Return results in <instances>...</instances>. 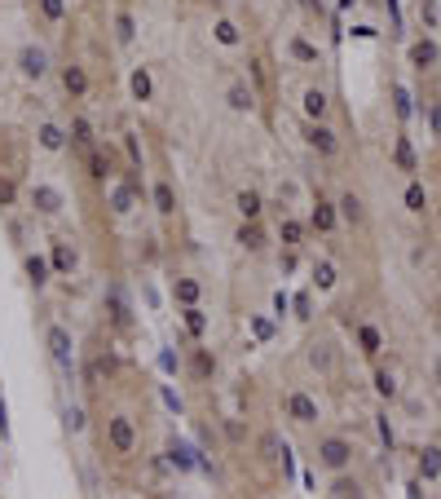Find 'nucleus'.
I'll use <instances>...</instances> for the list:
<instances>
[{
	"mask_svg": "<svg viewBox=\"0 0 441 499\" xmlns=\"http://www.w3.org/2000/svg\"><path fill=\"white\" fill-rule=\"evenodd\" d=\"M106 446L115 455H133V446H137V424H133V415H110L106 420Z\"/></svg>",
	"mask_w": 441,
	"mask_h": 499,
	"instance_id": "obj_1",
	"label": "nucleus"
},
{
	"mask_svg": "<svg viewBox=\"0 0 441 499\" xmlns=\"http://www.w3.org/2000/svg\"><path fill=\"white\" fill-rule=\"evenodd\" d=\"M318 464L331 469V473H345L353 464V442L349 438H322L318 442Z\"/></svg>",
	"mask_w": 441,
	"mask_h": 499,
	"instance_id": "obj_2",
	"label": "nucleus"
},
{
	"mask_svg": "<svg viewBox=\"0 0 441 499\" xmlns=\"http://www.w3.org/2000/svg\"><path fill=\"white\" fill-rule=\"evenodd\" d=\"M49 354H53L58 367L71 371V362H75V340H71L67 327H49Z\"/></svg>",
	"mask_w": 441,
	"mask_h": 499,
	"instance_id": "obj_3",
	"label": "nucleus"
},
{
	"mask_svg": "<svg viewBox=\"0 0 441 499\" xmlns=\"http://www.w3.org/2000/svg\"><path fill=\"white\" fill-rule=\"evenodd\" d=\"M305 142L314 146L318 155H335V151H340V137H335V133L326 128L322 120H309V124H305Z\"/></svg>",
	"mask_w": 441,
	"mask_h": 499,
	"instance_id": "obj_4",
	"label": "nucleus"
},
{
	"mask_svg": "<svg viewBox=\"0 0 441 499\" xmlns=\"http://www.w3.org/2000/svg\"><path fill=\"white\" fill-rule=\"evenodd\" d=\"M18 71H23L27 80H44L49 54H44V49H36V44H23V49H18Z\"/></svg>",
	"mask_w": 441,
	"mask_h": 499,
	"instance_id": "obj_5",
	"label": "nucleus"
},
{
	"mask_svg": "<svg viewBox=\"0 0 441 499\" xmlns=\"http://www.w3.org/2000/svg\"><path fill=\"white\" fill-rule=\"evenodd\" d=\"M309 226H314L318 230V235H331V230L340 226V208L331 204V199H314V212H309Z\"/></svg>",
	"mask_w": 441,
	"mask_h": 499,
	"instance_id": "obj_6",
	"label": "nucleus"
},
{
	"mask_svg": "<svg viewBox=\"0 0 441 499\" xmlns=\"http://www.w3.org/2000/svg\"><path fill=\"white\" fill-rule=\"evenodd\" d=\"M287 415H291V420H296V424H314L318 420V402H314V398H309V393H287Z\"/></svg>",
	"mask_w": 441,
	"mask_h": 499,
	"instance_id": "obj_7",
	"label": "nucleus"
},
{
	"mask_svg": "<svg viewBox=\"0 0 441 499\" xmlns=\"http://www.w3.org/2000/svg\"><path fill=\"white\" fill-rule=\"evenodd\" d=\"M225 102H230V111L248 115V111H256V89L248 85V80H234V85L225 89Z\"/></svg>",
	"mask_w": 441,
	"mask_h": 499,
	"instance_id": "obj_8",
	"label": "nucleus"
},
{
	"mask_svg": "<svg viewBox=\"0 0 441 499\" xmlns=\"http://www.w3.org/2000/svg\"><path fill=\"white\" fill-rule=\"evenodd\" d=\"M31 204H36V212H44V217H58V212L67 208V199H62V190H53V186H36L31 190Z\"/></svg>",
	"mask_w": 441,
	"mask_h": 499,
	"instance_id": "obj_9",
	"label": "nucleus"
},
{
	"mask_svg": "<svg viewBox=\"0 0 441 499\" xmlns=\"http://www.w3.org/2000/svg\"><path fill=\"white\" fill-rule=\"evenodd\" d=\"M234 208L243 221H260V212H265V199H260V190H238L234 195Z\"/></svg>",
	"mask_w": 441,
	"mask_h": 499,
	"instance_id": "obj_10",
	"label": "nucleus"
},
{
	"mask_svg": "<svg viewBox=\"0 0 441 499\" xmlns=\"http://www.w3.org/2000/svg\"><path fill=\"white\" fill-rule=\"evenodd\" d=\"M437 44L428 40V36H423V40H415L411 44V66H415V71H433V66H437Z\"/></svg>",
	"mask_w": 441,
	"mask_h": 499,
	"instance_id": "obj_11",
	"label": "nucleus"
},
{
	"mask_svg": "<svg viewBox=\"0 0 441 499\" xmlns=\"http://www.w3.org/2000/svg\"><path fill=\"white\" fill-rule=\"evenodd\" d=\"M190 376L199 380V385L212 380V376H217V354H212V349H194V354H190Z\"/></svg>",
	"mask_w": 441,
	"mask_h": 499,
	"instance_id": "obj_12",
	"label": "nucleus"
},
{
	"mask_svg": "<svg viewBox=\"0 0 441 499\" xmlns=\"http://www.w3.org/2000/svg\"><path fill=\"white\" fill-rule=\"evenodd\" d=\"M238 247H248V252H265V230H260V221H243L238 235H234Z\"/></svg>",
	"mask_w": 441,
	"mask_h": 499,
	"instance_id": "obj_13",
	"label": "nucleus"
},
{
	"mask_svg": "<svg viewBox=\"0 0 441 499\" xmlns=\"http://www.w3.org/2000/svg\"><path fill=\"white\" fill-rule=\"evenodd\" d=\"M335 208H340V221H349V226H362V217H366V212H362V199H357L353 190L340 195V199H335Z\"/></svg>",
	"mask_w": 441,
	"mask_h": 499,
	"instance_id": "obj_14",
	"label": "nucleus"
},
{
	"mask_svg": "<svg viewBox=\"0 0 441 499\" xmlns=\"http://www.w3.org/2000/svg\"><path fill=\"white\" fill-rule=\"evenodd\" d=\"M441 477V451L437 446H423L419 451V481H437Z\"/></svg>",
	"mask_w": 441,
	"mask_h": 499,
	"instance_id": "obj_15",
	"label": "nucleus"
},
{
	"mask_svg": "<svg viewBox=\"0 0 441 499\" xmlns=\"http://www.w3.org/2000/svg\"><path fill=\"white\" fill-rule=\"evenodd\" d=\"M326 111H331V97L322 89H305V120H322Z\"/></svg>",
	"mask_w": 441,
	"mask_h": 499,
	"instance_id": "obj_16",
	"label": "nucleus"
},
{
	"mask_svg": "<svg viewBox=\"0 0 441 499\" xmlns=\"http://www.w3.org/2000/svg\"><path fill=\"white\" fill-rule=\"evenodd\" d=\"M62 89H67L71 97H84V93H89V75H84V66H67V71H62Z\"/></svg>",
	"mask_w": 441,
	"mask_h": 499,
	"instance_id": "obj_17",
	"label": "nucleus"
},
{
	"mask_svg": "<svg viewBox=\"0 0 441 499\" xmlns=\"http://www.w3.org/2000/svg\"><path fill=\"white\" fill-rule=\"evenodd\" d=\"M357 345H362V354H366V358H375V354H380V349H384V336H380V327L362 323V327H357Z\"/></svg>",
	"mask_w": 441,
	"mask_h": 499,
	"instance_id": "obj_18",
	"label": "nucleus"
},
{
	"mask_svg": "<svg viewBox=\"0 0 441 499\" xmlns=\"http://www.w3.org/2000/svg\"><path fill=\"white\" fill-rule=\"evenodd\" d=\"M172 301L177 305H199V283L194 278H172Z\"/></svg>",
	"mask_w": 441,
	"mask_h": 499,
	"instance_id": "obj_19",
	"label": "nucleus"
},
{
	"mask_svg": "<svg viewBox=\"0 0 441 499\" xmlns=\"http://www.w3.org/2000/svg\"><path fill=\"white\" fill-rule=\"evenodd\" d=\"M75 265H79L75 247H71V243H53V270H58V274H75Z\"/></svg>",
	"mask_w": 441,
	"mask_h": 499,
	"instance_id": "obj_20",
	"label": "nucleus"
},
{
	"mask_svg": "<svg viewBox=\"0 0 441 499\" xmlns=\"http://www.w3.org/2000/svg\"><path fill=\"white\" fill-rule=\"evenodd\" d=\"M181 323H186L190 336H207V314L199 305H181Z\"/></svg>",
	"mask_w": 441,
	"mask_h": 499,
	"instance_id": "obj_21",
	"label": "nucleus"
},
{
	"mask_svg": "<svg viewBox=\"0 0 441 499\" xmlns=\"http://www.w3.org/2000/svg\"><path fill=\"white\" fill-rule=\"evenodd\" d=\"M89 177L93 181H106L110 177V155L102 151V146H89Z\"/></svg>",
	"mask_w": 441,
	"mask_h": 499,
	"instance_id": "obj_22",
	"label": "nucleus"
},
{
	"mask_svg": "<svg viewBox=\"0 0 441 499\" xmlns=\"http://www.w3.org/2000/svg\"><path fill=\"white\" fill-rule=\"evenodd\" d=\"M128 89H133V97H137V102H151V93H155V85H151V71H146V66H137V71L128 75Z\"/></svg>",
	"mask_w": 441,
	"mask_h": 499,
	"instance_id": "obj_23",
	"label": "nucleus"
},
{
	"mask_svg": "<svg viewBox=\"0 0 441 499\" xmlns=\"http://www.w3.org/2000/svg\"><path fill=\"white\" fill-rule=\"evenodd\" d=\"M279 239H283V247H300L305 243V226L296 217H283L279 221Z\"/></svg>",
	"mask_w": 441,
	"mask_h": 499,
	"instance_id": "obj_24",
	"label": "nucleus"
},
{
	"mask_svg": "<svg viewBox=\"0 0 441 499\" xmlns=\"http://www.w3.org/2000/svg\"><path fill=\"white\" fill-rule=\"evenodd\" d=\"M151 199H155V212H163V217H172V212H177V195H172L168 181H159V186L151 190Z\"/></svg>",
	"mask_w": 441,
	"mask_h": 499,
	"instance_id": "obj_25",
	"label": "nucleus"
},
{
	"mask_svg": "<svg viewBox=\"0 0 441 499\" xmlns=\"http://www.w3.org/2000/svg\"><path fill=\"white\" fill-rule=\"evenodd\" d=\"M291 58H296V62H309V66H318L322 62V54H318V44H309V40H300V36H291Z\"/></svg>",
	"mask_w": 441,
	"mask_h": 499,
	"instance_id": "obj_26",
	"label": "nucleus"
},
{
	"mask_svg": "<svg viewBox=\"0 0 441 499\" xmlns=\"http://www.w3.org/2000/svg\"><path fill=\"white\" fill-rule=\"evenodd\" d=\"M402 199H406V212H415V217H423V208H428V190H423L419 181H411Z\"/></svg>",
	"mask_w": 441,
	"mask_h": 499,
	"instance_id": "obj_27",
	"label": "nucleus"
},
{
	"mask_svg": "<svg viewBox=\"0 0 441 499\" xmlns=\"http://www.w3.org/2000/svg\"><path fill=\"white\" fill-rule=\"evenodd\" d=\"M141 195V186H137V181H128V186H120L115 195H110V204H115V212H120V217H124V212H133V199Z\"/></svg>",
	"mask_w": 441,
	"mask_h": 499,
	"instance_id": "obj_28",
	"label": "nucleus"
},
{
	"mask_svg": "<svg viewBox=\"0 0 441 499\" xmlns=\"http://www.w3.org/2000/svg\"><path fill=\"white\" fill-rule=\"evenodd\" d=\"M133 36H137V18H133L128 9H120V13H115V40H120V44H133Z\"/></svg>",
	"mask_w": 441,
	"mask_h": 499,
	"instance_id": "obj_29",
	"label": "nucleus"
},
{
	"mask_svg": "<svg viewBox=\"0 0 441 499\" xmlns=\"http://www.w3.org/2000/svg\"><path fill=\"white\" fill-rule=\"evenodd\" d=\"M23 270H27V278H31V288H44V283H49V261H44V257H27Z\"/></svg>",
	"mask_w": 441,
	"mask_h": 499,
	"instance_id": "obj_30",
	"label": "nucleus"
},
{
	"mask_svg": "<svg viewBox=\"0 0 441 499\" xmlns=\"http://www.w3.org/2000/svg\"><path fill=\"white\" fill-rule=\"evenodd\" d=\"M36 137H40V146H44V151H62V146H67V133H62L58 124H40V133H36Z\"/></svg>",
	"mask_w": 441,
	"mask_h": 499,
	"instance_id": "obj_31",
	"label": "nucleus"
},
{
	"mask_svg": "<svg viewBox=\"0 0 441 499\" xmlns=\"http://www.w3.org/2000/svg\"><path fill=\"white\" fill-rule=\"evenodd\" d=\"M212 36H217V44H225V49H234L243 36H238V27L230 23V18H217V27H212Z\"/></svg>",
	"mask_w": 441,
	"mask_h": 499,
	"instance_id": "obj_32",
	"label": "nucleus"
},
{
	"mask_svg": "<svg viewBox=\"0 0 441 499\" xmlns=\"http://www.w3.org/2000/svg\"><path fill=\"white\" fill-rule=\"evenodd\" d=\"M67 137H71V146H79V151H89V146H93V128H89V120H71Z\"/></svg>",
	"mask_w": 441,
	"mask_h": 499,
	"instance_id": "obj_33",
	"label": "nucleus"
},
{
	"mask_svg": "<svg viewBox=\"0 0 441 499\" xmlns=\"http://www.w3.org/2000/svg\"><path fill=\"white\" fill-rule=\"evenodd\" d=\"M314 288H318V292H331V288H335V265H331V261H318V265H314Z\"/></svg>",
	"mask_w": 441,
	"mask_h": 499,
	"instance_id": "obj_34",
	"label": "nucleus"
},
{
	"mask_svg": "<svg viewBox=\"0 0 441 499\" xmlns=\"http://www.w3.org/2000/svg\"><path fill=\"white\" fill-rule=\"evenodd\" d=\"M393 159H397V168H402V173H415V151H411V142H406V137H397Z\"/></svg>",
	"mask_w": 441,
	"mask_h": 499,
	"instance_id": "obj_35",
	"label": "nucleus"
},
{
	"mask_svg": "<svg viewBox=\"0 0 441 499\" xmlns=\"http://www.w3.org/2000/svg\"><path fill=\"white\" fill-rule=\"evenodd\" d=\"M375 393H380V398H397V376L393 371H375Z\"/></svg>",
	"mask_w": 441,
	"mask_h": 499,
	"instance_id": "obj_36",
	"label": "nucleus"
},
{
	"mask_svg": "<svg viewBox=\"0 0 441 499\" xmlns=\"http://www.w3.org/2000/svg\"><path fill=\"white\" fill-rule=\"evenodd\" d=\"M36 5H40V13H44L49 23H62V18H67V0H36Z\"/></svg>",
	"mask_w": 441,
	"mask_h": 499,
	"instance_id": "obj_37",
	"label": "nucleus"
},
{
	"mask_svg": "<svg viewBox=\"0 0 441 499\" xmlns=\"http://www.w3.org/2000/svg\"><path fill=\"white\" fill-rule=\"evenodd\" d=\"M260 451H265V460H279V455H287V446L279 442V433H265L260 438Z\"/></svg>",
	"mask_w": 441,
	"mask_h": 499,
	"instance_id": "obj_38",
	"label": "nucleus"
},
{
	"mask_svg": "<svg viewBox=\"0 0 441 499\" xmlns=\"http://www.w3.org/2000/svg\"><path fill=\"white\" fill-rule=\"evenodd\" d=\"M168 460H172V464H177V469H181V473H190V469H194V460H190V446H181V442H177L172 451H168Z\"/></svg>",
	"mask_w": 441,
	"mask_h": 499,
	"instance_id": "obj_39",
	"label": "nucleus"
},
{
	"mask_svg": "<svg viewBox=\"0 0 441 499\" xmlns=\"http://www.w3.org/2000/svg\"><path fill=\"white\" fill-rule=\"evenodd\" d=\"M326 495H345V499L353 495V499H357V495H366V491H362V486H357V481H349V477H335V486H331V491H326Z\"/></svg>",
	"mask_w": 441,
	"mask_h": 499,
	"instance_id": "obj_40",
	"label": "nucleus"
},
{
	"mask_svg": "<svg viewBox=\"0 0 441 499\" xmlns=\"http://www.w3.org/2000/svg\"><path fill=\"white\" fill-rule=\"evenodd\" d=\"M13 199H18V190H13V181H9V177H0V204H5V208H9V204H13Z\"/></svg>",
	"mask_w": 441,
	"mask_h": 499,
	"instance_id": "obj_41",
	"label": "nucleus"
},
{
	"mask_svg": "<svg viewBox=\"0 0 441 499\" xmlns=\"http://www.w3.org/2000/svg\"><path fill=\"white\" fill-rule=\"evenodd\" d=\"M67 429H71V433H79V429H84V411H79V407L67 411Z\"/></svg>",
	"mask_w": 441,
	"mask_h": 499,
	"instance_id": "obj_42",
	"label": "nucleus"
},
{
	"mask_svg": "<svg viewBox=\"0 0 441 499\" xmlns=\"http://www.w3.org/2000/svg\"><path fill=\"white\" fill-rule=\"evenodd\" d=\"M397 115H402V120L411 115V97H406V89H397Z\"/></svg>",
	"mask_w": 441,
	"mask_h": 499,
	"instance_id": "obj_43",
	"label": "nucleus"
},
{
	"mask_svg": "<svg viewBox=\"0 0 441 499\" xmlns=\"http://www.w3.org/2000/svg\"><path fill=\"white\" fill-rule=\"evenodd\" d=\"M252 327H256V336H260V340H269V336H274V327H269V323H265V319H256V323H252Z\"/></svg>",
	"mask_w": 441,
	"mask_h": 499,
	"instance_id": "obj_44",
	"label": "nucleus"
},
{
	"mask_svg": "<svg viewBox=\"0 0 441 499\" xmlns=\"http://www.w3.org/2000/svg\"><path fill=\"white\" fill-rule=\"evenodd\" d=\"M433 137H441V102H433Z\"/></svg>",
	"mask_w": 441,
	"mask_h": 499,
	"instance_id": "obj_45",
	"label": "nucleus"
},
{
	"mask_svg": "<svg viewBox=\"0 0 441 499\" xmlns=\"http://www.w3.org/2000/svg\"><path fill=\"white\" fill-rule=\"evenodd\" d=\"M357 5V0H340V9H353Z\"/></svg>",
	"mask_w": 441,
	"mask_h": 499,
	"instance_id": "obj_46",
	"label": "nucleus"
},
{
	"mask_svg": "<svg viewBox=\"0 0 441 499\" xmlns=\"http://www.w3.org/2000/svg\"><path fill=\"white\" fill-rule=\"evenodd\" d=\"M212 5H225V0H212Z\"/></svg>",
	"mask_w": 441,
	"mask_h": 499,
	"instance_id": "obj_47",
	"label": "nucleus"
},
{
	"mask_svg": "<svg viewBox=\"0 0 441 499\" xmlns=\"http://www.w3.org/2000/svg\"><path fill=\"white\" fill-rule=\"evenodd\" d=\"M120 5H128V0H120Z\"/></svg>",
	"mask_w": 441,
	"mask_h": 499,
	"instance_id": "obj_48",
	"label": "nucleus"
}]
</instances>
